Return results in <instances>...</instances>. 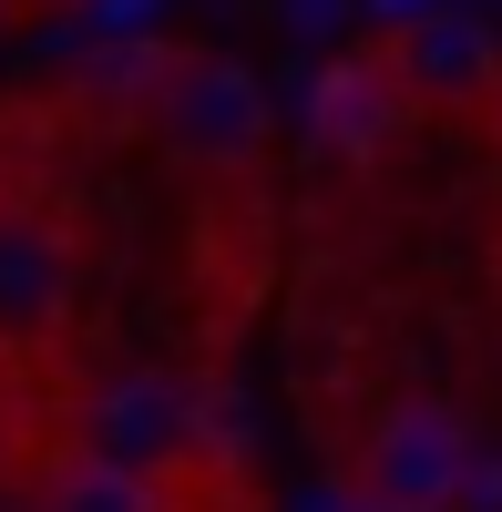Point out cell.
I'll return each mask as SVG.
<instances>
[{
	"label": "cell",
	"instance_id": "3957f363",
	"mask_svg": "<svg viewBox=\"0 0 502 512\" xmlns=\"http://www.w3.org/2000/svg\"><path fill=\"white\" fill-rule=\"evenodd\" d=\"M144 123L164 134L175 164H195V175H246V164L267 154V93H257V72L226 62V52H205V41H164Z\"/></svg>",
	"mask_w": 502,
	"mask_h": 512
},
{
	"label": "cell",
	"instance_id": "5b68a950",
	"mask_svg": "<svg viewBox=\"0 0 502 512\" xmlns=\"http://www.w3.org/2000/svg\"><path fill=\"white\" fill-rule=\"evenodd\" d=\"M11 502L21 512H195L185 502V472H144V461H113L93 441H52L11 472Z\"/></svg>",
	"mask_w": 502,
	"mask_h": 512
},
{
	"label": "cell",
	"instance_id": "8992f818",
	"mask_svg": "<svg viewBox=\"0 0 502 512\" xmlns=\"http://www.w3.org/2000/svg\"><path fill=\"white\" fill-rule=\"evenodd\" d=\"M400 123H421V113H410V93H400V72H390L380 41L339 52V62L308 82V144L328 164H380L400 144Z\"/></svg>",
	"mask_w": 502,
	"mask_h": 512
},
{
	"label": "cell",
	"instance_id": "7a4b0ae2",
	"mask_svg": "<svg viewBox=\"0 0 502 512\" xmlns=\"http://www.w3.org/2000/svg\"><path fill=\"white\" fill-rule=\"evenodd\" d=\"M339 482L359 512H451L472 492V431L462 410H441L421 390H400L359 420V431H339Z\"/></svg>",
	"mask_w": 502,
	"mask_h": 512
},
{
	"label": "cell",
	"instance_id": "277c9868",
	"mask_svg": "<svg viewBox=\"0 0 502 512\" xmlns=\"http://www.w3.org/2000/svg\"><path fill=\"white\" fill-rule=\"evenodd\" d=\"M380 52H390V72H400L421 123H502V41L482 21L431 11V21L380 31Z\"/></svg>",
	"mask_w": 502,
	"mask_h": 512
},
{
	"label": "cell",
	"instance_id": "6da1fadb",
	"mask_svg": "<svg viewBox=\"0 0 502 512\" xmlns=\"http://www.w3.org/2000/svg\"><path fill=\"white\" fill-rule=\"evenodd\" d=\"M62 441H93L113 461H144V472H195L205 451H226L205 379L195 369H144V359L72 369L62 379Z\"/></svg>",
	"mask_w": 502,
	"mask_h": 512
}]
</instances>
